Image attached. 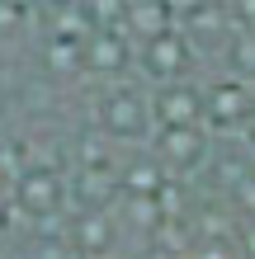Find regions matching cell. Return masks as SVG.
I'll return each mask as SVG.
<instances>
[{
    "label": "cell",
    "mask_w": 255,
    "mask_h": 259,
    "mask_svg": "<svg viewBox=\"0 0 255 259\" xmlns=\"http://www.w3.org/2000/svg\"><path fill=\"white\" fill-rule=\"evenodd\" d=\"M236 142H246V146L255 151V109H250V118H246V127H241V137H236Z\"/></svg>",
    "instance_id": "14"
},
{
    "label": "cell",
    "mask_w": 255,
    "mask_h": 259,
    "mask_svg": "<svg viewBox=\"0 0 255 259\" xmlns=\"http://www.w3.org/2000/svg\"><path fill=\"white\" fill-rule=\"evenodd\" d=\"M10 193L24 203V212L33 222L48 217H66L71 212V165H48V160H28L14 175Z\"/></svg>",
    "instance_id": "4"
},
{
    "label": "cell",
    "mask_w": 255,
    "mask_h": 259,
    "mask_svg": "<svg viewBox=\"0 0 255 259\" xmlns=\"http://www.w3.org/2000/svg\"><path fill=\"white\" fill-rule=\"evenodd\" d=\"M152 104H156V127H189V123H203V113H208V104H203V75L152 85Z\"/></svg>",
    "instance_id": "8"
},
{
    "label": "cell",
    "mask_w": 255,
    "mask_h": 259,
    "mask_svg": "<svg viewBox=\"0 0 255 259\" xmlns=\"http://www.w3.org/2000/svg\"><path fill=\"white\" fill-rule=\"evenodd\" d=\"M232 14H236V24H250L255 28V0H227Z\"/></svg>",
    "instance_id": "11"
},
{
    "label": "cell",
    "mask_w": 255,
    "mask_h": 259,
    "mask_svg": "<svg viewBox=\"0 0 255 259\" xmlns=\"http://www.w3.org/2000/svg\"><path fill=\"white\" fill-rule=\"evenodd\" d=\"M241 250H246V254H255V217H250V222H241Z\"/></svg>",
    "instance_id": "13"
},
{
    "label": "cell",
    "mask_w": 255,
    "mask_h": 259,
    "mask_svg": "<svg viewBox=\"0 0 255 259\" xmlns=\"http://www.w3.org/2000/svg\"><path fill=\"white\" fill-rule=\"evenodd\" d=\"M203 104H208L203 123L213 127L222 142H227V137H241L246 118L255 109V85L217 66V75H203Z\"/></svg>",
    "instance_id": "5"
},
{
    "label": "cell",
    "mask_w": 255,
    "mask_h": 259,
    "mask_svg": "<svg viewBox=\"0 0 255 259\" xmlns=\"http://www.w3.org/2000/svg\"><path fill=\"white\" fill-rule=\"evenodd\" d=\"M128 245V222L118 207L71 212V254H114Z\"/></svg>",
    "instance_id": "7"
},
{
    "label": "cell",
    "mask_w": 255,
    "mask_h": 259,
    "mask_svg": "<svg viewBox=\"0 0 255 259\" xmlns=\"http://www.w3.org/2000/svg\"><path fill=\"white\" fill-rule=\"evenodd\" d=\"M179 24L189 28V38L199 42V52L208 57V62H217V52L227 48V38L236 33V14H232L227 0H208V5H199L189 19H179Z\"/></svg>",
    "instance_id": "9"
},
{
    "label": "cell",
    "mask_w": 255,
    "mask_h": 259,
    "mask_svg": "<svg viewBox=\"0 0 255 259\" xmlns=\"http://www.w3.org/2000/svg\"><path fill=\"white\" fill-rule=\"evenodd\" d=\"M208 57L199 52V42L189 38L185 24H170L161 33L137 42V75L147 85H166V80H189V75L203 71Z\"/></svg>",
    "instance_id": "2"
},
{
    "label": "cell",
    "mask_w": 255,
    "mask_h": 259,
    "mask_svg": "<svg viewBox=\"0 0 255 259\" xmlns=\"http://www.w3.org/2000/svg\"><path fill=\"white\" fill-rule=\"evenodd\" d=\"M222 146V137L208 127V123H189V127H156L152 137V151L161 160H166V170L175 179H185V184H199L208 175V165H213Z\"/></svg>",
    "instance_id": "3"
},
{
    "label": "cell",
    "mask_w": 255,
    "mask_h": 259,
    "mask_svg": "<svg viewBox=\"0 0 255 259\" xmlns=\"http://www.w3.org/2000/svg\"><path fill=\"white\" fill-rule=\"evenodd\" d=\"M222 71H232V75H241V80L255 85V28L250 24H236V33L227 38V48L217 52V62Z\"/></svg>",
    "instance_id": "10"
},
{
    "label": "cell",
    "mask_w": 255,
    "mask_h": 259,
    "mask_svg": "<svg viewBox=\"0 0 255 259\" xmlns=\"http://www.w3.org/2000/svg\"><path fill=\"white\" fill-rule=\"evenodd\" d=\"M137 71V38L128 28H90L85 38V80H123Z\"/></svg>",
    "instance_id": "6"
},
{
    "label": "cell",
    "mask_w": 255,
    "mask_h": 259,
    "mask_svg": "<svg viewBox=\"0 0 255 259\" xmlns=\"http://www.w3.org/2000/svg\"><path fill=\"white\" fill-rule=\"evenodd\" d=\"M90 123L118 146H142L156 137V104H152V85L142 75H123L95 90L90 99Z\"/></svg>",
    "instance_id": "1"
},
{
    "label": "cell",
    "mask_w": 255,
    "mask_h": 259,
    "mask_svg": "<svg viewBox=\"0 0 255 259\" xmlns=\"http://www.w3.org/2000/svg\"><path fill=\"white\" fill-rule=\"evenodd\" d=\"M166 5H170V14H175V19H189V14L199 10V5H208V0H166Z\"/></svg>",
    "instance_id": "12"
}]
</instances>
